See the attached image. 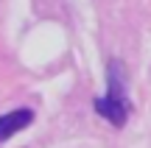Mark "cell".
I'll return each instance as SVG.
<instances>
[{
    "mask_svg": "<svg viewBox=\"0 0 151 148\" xmlns=\"http://www.w3.org/2000/svg\"><path fill=\"white\" fill-rule=\"evenodd\" d=\"M92 106H95V112L101 117H106L112 126H123L126 117H129V101H115V98H109V95H101V98L92 101Z\"/></svg>",
    "mask_w": 151,
    "mask_h": 148,
    "instance_id": "cell-1",
    "label": "cell"
},
{
    "mask_svg": "<svg viewBox=\"0 0 151 148\" xmlns=\"http://www.w3.org/2000/svg\"><path fill=\"white\" fill-rule=\"evenodd\" d=\"M31 120H34L31 109H14V112H9V115H3L0 117V143L14 137V134L22 132L25 126H31Z\"/></svg>",
    "mask_w": 151,
    "mask_h": 148,
    "instance_id": "cell-2",
    "label": "cell"
}]
</instances>
